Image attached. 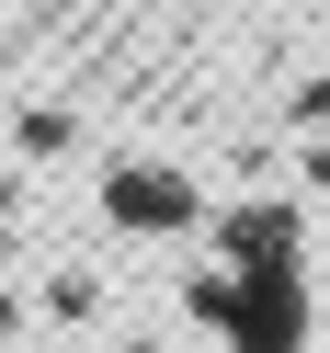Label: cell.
I'll list each match as a JSON object with an SVG mask.
<instances>
[{
    "label": "cell",
    "mask_w": 330,
    "mask_h": 353,
    "mask_svg": "<svg viewBox=\"0 0 330 353\" xmlns=\"http://www.w3.org/2000/svg\"><path fill=\"white\" fill-rule=\"evenodd\" d=\"M103 216H114V228H205V194H194L183 171L125 160V171H103Z\"/></svg>",
    "instance_id": "2"
},
{
    "label": "cell",
    "mask_w": 330,
    "mask_h": 353,
    "mask_svg": "<svg viewBox=\"0 0 330 353\" xmlns=\"http://www.w3.org/2000/svg\"><path fill=\"white\" fill-rule=\"evenodd\" d=\"M296 125H330V80H319V92H307V103H296Z\"/></svg>",
    "instance_id": "3"
},
{
    "label": "cell",
    "mask_w": 330,
    "mask_h": 353,
    "mask_svg": "<svg viewBox=\"0 0 330 353\" xmlns=\"http://www.w3.org/2000/svg\"><path fill=\"white\" fill-rule=\"evenodd\" d=\"M307 342V296H296V251L251 262L239 274V307H228V353H296Z\"/></svg>",
    "instance_id": "1"
}]
</instances>
